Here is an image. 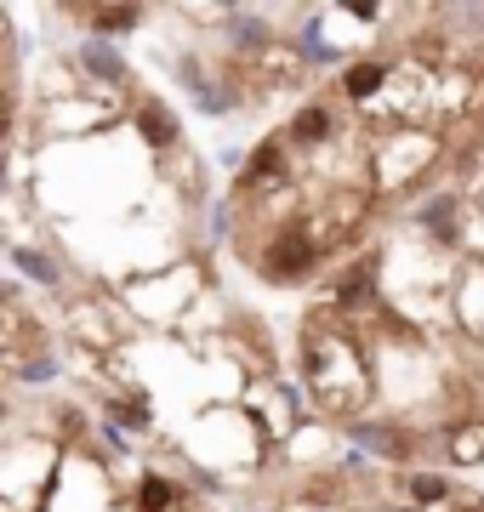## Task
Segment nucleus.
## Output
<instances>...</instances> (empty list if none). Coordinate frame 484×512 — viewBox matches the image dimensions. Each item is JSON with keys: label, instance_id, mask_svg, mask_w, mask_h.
Masks as SVG:
<instances>
[{"label": "nucleus", "instance_id": "nucleus-10", "mask_svg": "<svg viewBox=\"0 0 484 512\" xmlns=\"http://www.w3.org/2000/svg\"><path fill=\"white\" fill-rule=\"evenodd\" d=\"M371 285H376L371 262H359L354 274H348V279H342V285H336V296H342V302H365V296H371Z\"/></svg>", "mask_w": 484, "mask_h": 512}, {"label": "nucleus", "instance_id": "nucleus-14", "mask_svg": "<svg viewBox=\"0 0 484 512\" xmlns=\"http://www.w3.org/2000/svg\"><path fill=\"white\" fill-rule=\"evenodd\" d=\"M166 501H171V484H166V478H143V507H149V512H160V507H166Z\"/></svg>", "mask_w": 484, "mask_h": 512}, {"label": "nucleus", "instance_id": "nucleus-9", "mask_svg": "<svg viewBox=\"0 0 484 512\" xmlns=\"http://www.w3.org/2000/svg\"><path fill=\"white\" fill-rule=\"evenodd\" d=\"M291 131H297V143H319V137H331V114L319 109V103H308V109L291 120Z\"/></svg>", "mask_w": 484, "mask_h": 512}, {"label": "nucleus", "instance_id": "nucleus-1", "mask_svg": "<svg viewBox=\"0 0 484 512\" xmlns=\"http://www.w3.org/2000/svg\"><path fill=\"white\" fill-rule=\"evenodd\" d=\"M314 262H319L314 239L302 234V228H285V234H274V245L262 251V274L274 279V285H297Z\"/></svg>", "mask_w": 484, "mask_h": 512}, {"label": "nucleus", "instance_id": "nucleus-6", "mask_svg": "<svg viewBox=\"0 0 484 512\" xmlns=\"http://www.w3.org/2000/svg\"><path fill=\"white\" fill-rule=\"evenodd\" d=\"M137 131H143V137H149L154 148H166L171 137H177V126H171V114L160 109V103H143V109H137Z\"/></svg>", "mask_w": 484, "mask_h": 512}, {"label": "nucleus", "instance_id": "nucleus-2", "mask_svg": "<svg viewBox=\"0 0 484 512\" xmlns=\"http://www.w3.org/2000/svg\"><path fill=\"white\" fill-rule=\"evenodd\" d=\"M354 439L365 444V450H376V456H388V461H405L410 456V439L399 433V427H382V421H359Z\"/></svg>", "mask_w": 484, "mask_h": 512}, {"label": "nucleus", "instance_id": "nucleus-5", "mask_svg": "<svg viewBox=\"0 0 484 512\" xmlns=\"http://www.w3.org/2000/svg\"><path fill=\"white\" fill-rule=\"evenodd\" d=\"M382 80H388V69H382V63H354V69L342 74V92L354 97V103H365V97L382 92Z\"/></svg>", "mask_w": 484, "mask_h": 512}, {"label": "nucleus", "instance_id": "nucleus-16", "mask_svg": "<svg viewBox=\"0 0 484 512\" xmlns=\"http://www.w3.org/2000/svg\"><path fill=\"white\" fill-rule=\"evenodd\" d=\"M450 211H456L450 200H439V205L428 211V228H433V234H450Z\"/></svg>", "mask_w": 484, "mask_h": 512}, {"label": "nucleus", "instance_id": "nucleus-13", "mask_svg": "<svg viewBox=\"0 0 484 512\" xmlns=\"http://www.w3.org/2000/svg\"><path fill=\"white\" fill-rule=\"evenodd\" d=\"M410 495H416V501H445V478L416 473V478H410Z\"/></svg>", "mask_w": 484, "mask_h": 512}, {"label": "nucleus", "instance_id": "nucleus-8", "mask_svg": "<svg viewBox=\"0 0 484 512\" xmlns=\"http://www.w3.org/2000/svg\"><path fill=\"white\" fill-rule=\"evenodd\" d=\"M450 456L456 461H484V421H467L450 433Z\"/></svg>", "mask_w": 484, "mask_h": 512}, {"label": "nucleus", "instance_id": "nucleus-7", "mask_svg": "<svg viewBox=\"0 0 484 512\" xmlns=\"http://www.w3.org/2000/svg\"><path fill=\"white\" fill-rule=\"evenodd\" d=\"M137 23H143L137 6H97L92 12V29H103V35H131Z\"/></svg>", "mask_w": 484, "mask_h": 512}, {"label": "nucleus", "instance_id": "nucleus-4", "mask_svg": "<svg viewBox=\"0 0 484 512\" xmlns=\"http://www.w3.org/2000/svg\"><path fill=\"white\" fill-rule=\"evenodd\" d=\"M80 63H86L97 80H109V86H120V80H126V63H120L103 40H86V46H80Z\"/></svg>", "mask_w": 484, "mask_h": 512}, {"label": "nucleus", "instance_id": "nucleus-12", "mask_svg": "<svg viewBox=\"0 0 484 512\" xmlns=\"http://www.w3.org/2000/svg\"><path fill=\"white\" fill-rule=\"evenodd\" d=\"M228 29L240 35V46H245V52H257L262 40H268V35H262V23H251V18H245V12H234V18H228Z\"/></svg>", "mask_w": 484, "mask_h": 512}, {"label": "nucleus", "instance_id": "nucleus-3", "mask_svg": "<svg viewBox=\"0 0 484 512\" xmlns=\"http://www.w3.org/2000/svg\"><path fill=\"white\" fill-rule=\"evenodd\" d=\"M280 171H285V154L280 143H257V154H251V165H245V188H268V183H280Z\"/></svg>", "mask_w": 484, "mask_h": 512}, {"label": "nucleus", "instance_id": "nucleus-15", "mask_svg": "<svg viewBox=\"0 0 484 512\" xmlns=\"http://www.w3.org/2000/svg\"><path fill=\"white\" fill-rule=\"evenodd\" d=\"M114 416H120V421H131V427H149V410H143L137 399H120V404H114Z\"/></svg>", "mask_w": 484, "mask_h": 512}, {"label": "nucleus", "instance_id": "nucleus-11", "mask_svg": "<svg viewBox=\"0 0 484 512\" xmlns=\"http://www.w3.org/2000/svg\"><path fill=\"white\" fill-rule=\"evenodd\" d=\"M12 262H18L29 279H40V285H52L57 268H52V256H40V251H12Z\"/></svg>", "mask_w": 484, "mask_h": 512}]
</instances>
